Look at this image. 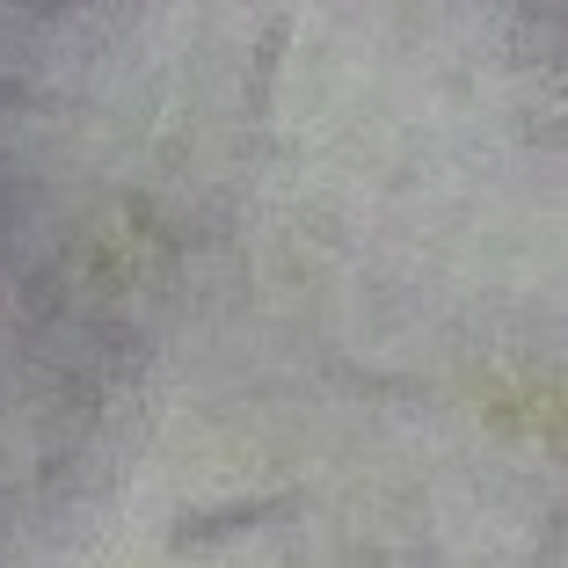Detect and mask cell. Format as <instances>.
Returning <instances> with one entry per match:
<instances>
[{"instance_id": "6da1fadb", "label": "cell", "mask_w": 568, "mask_h": 568, "mask_svg": "<svg viewBox=\"0 0 568 568\" xmlns=\"http://www.w3.org/2000/svg\"><path fill=\"white\" fill-rule=\"evenodd\" d=\"M292 510V496H248V503H226V510H204V518H183L175 525V547H212V539H234V532H255V525L284 518Z\"/></svg>"}]
</instances>
